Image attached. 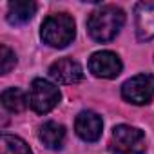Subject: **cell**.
I'll return each mask as SVG.
<instances>
[{"instance_id":"obj_4","label":"cell","mask_w":154,"mask_h":154,"mask_svg":"<svg viewBox=\"0 0 154 154\" xmlns=\"http://www.w3.org/2000/svg\"><path fill=\"white\" fill-rule=\"evenodd\" d=\"M29 105L35 112L38 114H45L49 111H53L58 102H60V91L56 85H53L51 82L44 80V78H36L33 80L31 87H29Z\"/></svg>"},{"instance_id":"obj_1","label":"cell","mask_w":154,"mask_h":154,"mask_svg":"<svg viewBox=\"0 0 154 154\" xmlns=\"http://www.w3.org/2000/svg\"><path fill=\"white\" fill-rule=\"evenodd\" d=\"M125 24V13L116 6H103L91 13L87 31L96 42H111Z\"/></svg>"},{"instance_id":"obj_3","label":"cell","mask_w":154,"mask_h":154,"mask_svg":"<svg viewBox=\"0 0 154 154\" xmlns=\"http://www.w3.org/2000/svg\"><path fill=\"white\" fill-rule=\"evenodd\" d=\"M145 136L140 129L131 125H116L112 129L109 154H143Z\"/></svg>"},{"instance_id":"obj_2","label":"cell","mask_w":154,"mask_h":154,"mask_svg":"<svg viewBox=\"0 0 154 154\" xmlns=\"http://www.w3.org/2000/svg\"><path fill=\"white\" fill-rule=\"evenodd\" d=\"M74 35H76L74 20L69 15H65V13L47 17L44 20L42 31H40L42 40L47 45L56 47V49H62V47L69 45L74 40Z\"/></svg>"},{"instance_id":"obj_11","label":"cell","mask_w":154,"mask_h":154,"mask_svg":"<svg viewBox=\"0 0 154 154\" xmlns=\"http://www.w3.org/2000/svg\"><path fill=\"white\" fill-rule=\"evenodd\" d=\"M40 140L45 147L49 149H60L63 145V140H65V129L63 125L56 123V122H45L42 127H40Z\"/></svg>"},{"instance_id":"obj_9","label":"cell","mask_w":154,"mask_h":154,"mask_svg":"<svg viewBox=\"0 0 154 154\" xmlns=\"http://www.w3.org/2000/svg\"><path fill=\"white\" fill-rule=\"evenodd\" d=\"M136 33L140 40L154 38V2H140L134 9Z\"/></svg>"},{"instance_id":"obj_8","label":"cell","mask_w":154,"mask_h":154,"mask_svg":"<svg viewBox=\"0 0 154 154\" xmlns=\"http://www.w3.org/2000/svg\"><path fill=\"white\" fill-rule=\"evenodd\" d=\"M103 122L93 111H82L74 120V131L84 141H96L102 136Z\"/></svg>"},{"instance_id":"obj_12","label":"cell","mask_w":154,"mask_h":154,"mask_svg":"<svg viewBox=\"0 0 154 154\" xmlns=\"http://www.w3.org/2000/svg\"><path fill=\"white\" fill-rule=\"evenodd\" d=\"M27 98L24 94L22 89L18 87H9L2 93V105L9 111V112H22L27 107Z\"/></svg>"},{"instance_id":"obj_13","label":"cell","mask_w":154,"mask_h":154,"mask_svg":"<svg viewBox=\"0 0 154 154\" xmlns=\"http://www.w3.org/2000/svg\"><path fill=\"white\" fill-rule=\"evenodd\" d=\"M0 150L2 154H33L29 145L22 138L11 134H4L0 138Z\"/></svg>"},{"instance_id":"obj_10","label":"cell","mask_w":154,"mask_h":154,"mask_svg":"<svg viewBox=\"0 0 154 154\" xmlns=\"http://www.w3.org/2000/svg\"><path fill=\"white\" fill-rule=\"evenodd\" d=\"M36 13V4L31 0H17L8 6V22L13 26L26 24Z\"/></svg>"},{"instance_id":"obj_5","label":"cell","mask_w":154,"mask_h":154,"mask_svg":"<svg viewBox=\"0 0 154 154\" xmlns=\"http://www.w3.org/2000/svg\"><path fill=\"white\" fill-rule=\"evenodd\" d=\"M122 96L129 103L145 105L154 98V76L152 74H136L122 85Z\"/></svg>"},{"instance_id":"obj_7","label":"cell","mask_w":154,"mask_h":154,"mask_svg":"<svg viewBox=\"0 0 154 154\" xmlns=\"http://www.w3.org/2000/svg\"><path fill=\"white\" fill-rule=\"evenodd\" d=\"M49 74H51L53 80H56L58 84H65V85L78 84L84 78L82 65L78 62L71 60V58H60V60H56L49 67Z\"/></svg>"},{"instance_id":"obj_6","label":"cell","mask_w":154,"mask_h":154,"mask_svg":"<svg viewBox=\"0 0 154 154\" xmlns=\"http://www.w3.org/2000/svg\"><path fill=\"white\" fill-rule=\"evenodd\" d=\"M122 67L120 56L112 51H98L89 58V71L98 78H116Z\"/></svg>"},{"instance_id":"obj_14","label":"cell","mask_w":154,"mask_h":154,"mask_svg":"<svg viewBox=\"0 0 154 154\" xmlns=\"http://www.w3.org/2000/svg\"><path fill=\"white\" fill-rule=\"evenodd\" d=\"M0 60H2V74H8L17 65V54L4 44L0 47Z\"/></svg>"}]
</instances>
